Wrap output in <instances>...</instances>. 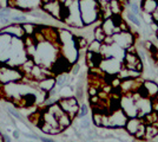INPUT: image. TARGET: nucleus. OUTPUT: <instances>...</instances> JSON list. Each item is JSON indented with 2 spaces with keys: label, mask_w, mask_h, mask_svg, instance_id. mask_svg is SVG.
I'll use <instances>...</instances> for the list:
<instances>
[{
  "label": "nucleus",
  "mask_w": 158,
  "mask_h": 142,
  "mask_svg": "<svg viewBox=\"0 0 158 142\" xmlns=\"http://www.w3.org/2000/svg\"><path fill=\"white\" fill-rule=\"evenodd\" d=\"M59 47L65 57L70 63H74L78 58V46L76 43V37L67 31L59 32Z\"/></svg>",
  "instance_id": "f257e3e1"
},
{
  "label": "nucleus",
  "mask_w": 158,
  "mask_h": 142,
  "mask_svg": "<svg viewBox=\"0 0 158 142\" xmlns=\"http://www.w3.org/2000/svg\"><path fill=\"white\" fill-rule=\"evenodd\" d=\"M79 8L84 25H91L100 19V6L98 0H79Z\"/></svg>",
  "instance_id": "f03ea898"
},
{
  "label": "nucleus",
  "mask_w": 158,
  "mask_h": 142,
  "mask_svg": "<svg viewBox=\"0 0 158 142\" xmlns=\"http://www.w3.org/2000/svg\"><path fill=\"white\" fill-rule=\"evenodd\" d=\"M127 122V115L122 108L112 110L110 114L103 115V126L110 128H118L125 127Z\"/></svg>",
  "instance_id": "7ed1b4c3"
},
{
  "label": "nucleus",
  "mask_w": 158,
  "mask_h": 142,
  "mask_svg": "<svg viewBox=\"0 0 158 142\" xmlns=\"http://www.w3.org/2000/svg\"><path fill=\"white\" fill-rule=\"evenodd\" d=\"M24 74L21 71L8 65H0V84H8L12 82H18L23 80Z\"/></svg>",
  "instance_id": "20e7f679"
},
{
  "label": "nucleus",
  "mask_w": 158,
  "mask_h": 142,
  "mask_svg": "<svg viewBox=\"0 0 158 142\" xmlns=\"http://www.w3.org/2000/svg\"><path fill=\"white\" fill-rule=\"evenodd\" d=\"M47 109L52 113L53 115L56 116V118H57V121L59 123V126L63 129H65L66 127H69V126L71 124V120H72V118L70 117L69 114H66L65 111L61 109V107L59 105L58 102H56V103H53L52 105L47 107Z\"/></svg>",
  "instance_id": "39448f33"
},
{
  "label": "nucleus",
  "mask_w": 158,
  "mask_h": 142,
  "mask_svg": "<svg viewBox=\"0 0 158 142\" xmlns=\"http://www.w3.org/2000/svg\"><path fill=\"white\" fill-rule=\"evenodd\" d=\"M58 103H59V105L66 114L70 115L71 118H73V117H76V116L78 115L80 108H79L77 98H74V97H65V98L59 100Z\"/></svg>",
  "instance_id": "423d86ee"
},
{
  "label": "nucleus",
  "mask_w": 158,
  "mask_h": 142,
  "mask_svg": "<svg viewBox=\"0 0 158 142\" xmlns=\"http://www.w3.org/2000/svg\"><path fill=\"white\" fill-rule=\"evenodd\" d=\"M120 108L124 110L127 117H138V110H137V105H136V100L135 97L129 96L126 94L122 100H120Z\"/></svg>",
  "instance_id": "0eeeda50"
},
{
  "label": "nucleus",
  "mask_w": 158,
  "mask_h": 142,
  "mask_svg": "<svg viewBox=\"0 0 158 142\" xmlns=\"http://www.w3.org/2000/svg\"><path fill=\"white\" fill-rule=\"evenodd\" d=\"M112 37H113L114 44H117L119 47L125 49V50H127L130 46H132V44H133V41H135L133 36H132V33H130L129 31H122V32H119V33L113 34Z\"/></svg>",
  "instance_id": "6e6552de"
},
{
  "label": "nucleus",
  "mask_w": 158,
  "mask_h": 142,
  "mask_svg": "<svg viewBox=\"0 0 158 142\" xmlns=\"http://www.w3.org/2000/svg\"><path fill=\"white\" fill-rule=\"evenodd\" d=\"M43 8L46 11L47 13H50L56 19L61 20V10H63V4L59 0H53L46 4H43Z\"/></svg>",
  "instance_id": "1a4fd4ad"
},
{
  "label": "nucleus",
  "mask_w": 158,
  "mask_h": 142,
  "mask_svg": "<svg viewBox=\"0 0 158 142\" xmlns=\"http://www.w3.org/2000/svg\"><path fill=\"white\" fill-rule=\"evenodd\" d=\"M136 105H137V110H138V117H144L149 113H151L152 101L149 100L148 97L139 96L138 100H136Z\"/></svg>",
  "instance_id": "9d476101"
},
{
  "label": "nucleus",
  "mask_w": 158,
  "mask_h": 142,
  "mask_svg": "<svg viewBox=\"0 0 158 142\" xmlns=\"http://www.w3.org/2000/svg\"><path fill=\"white\" fill-rule=\"evenodd\" d=\"M102 27H103V30L105 31L106 36H113V34L122 32L120 26L118 25V23L116 21L113 15L110 17V18H107V19H104V20H103V24H102Z\"/></svg>",
  "instance_id": "9b49d317"
},
{
  "label": "nucleus",
  "mask_w": 158,
  "mask_h": 142,
  "mask_svg": "<svg viewBox=\"0 0 158 142\" xmlns=\"http://www.w3.org/2000/svg\"><path fill=\"white\" fill-rule=\"evenodd\" d=\"M43 4L41 0H8V5L18 7L20 10H31L34 6H39Z\"/></svg>",
  "instance_id": "f8f14e48"
},
{
  "label": "nucleus",
  "mask_w": 158,
  "mask_h": 142,
  "mask_svg": "<svg viewBox=\"0 0 158 142\" xmlns=\"http://www.w3.org/2000/svg\"><path fill=\"white\" fill-rule=\"evenodd\" d=\"M138 91L139 93H143V94H144V97L153 98L156 95H158V85L155 82L145 81L144 83L142 84V87L139 88Z\"/></svg>",
  "instance_id": "ddd939ff"
},
{
  "label": "nucleus",
  "mask_w": 158,
  "mask_h": 142,
  "mask_svg": "<svg viewBox=\"0 0 158 142\" xmlns=\"http://www.w3.org/2000/svg\"><path fill=\"white\" fill-rule=\"evenodd\" d=\"M0 33L10 34V36H13L17 38H24L25 37V31H24L21 24H10L8 26L2 28L0 31Z\"/></svg>",
  "instance_id": "4468645a"
},
{
  "label": "nucleus",
  "mask_w": 158,
  "mask_h": 142,
  "mask_svg": "<svg viewBox=\"0 0 158 142\" xmlns=\"http://www.w3.org/2000/svg\"><path fill=\"white\" fill-rule=\"evenodd\" d=\"M140 87H142V85L136 81V78L123 80V82L120 83V89H122V91L125 93V94H129V93H131V91H136V90H138Z\"/></svg>",
  "instance_id": "2eb2a0df"
},
{
  "label": "nucleus",
  "mask_w": 158,
  "mask_h": 142,
  "mask_svg": "<svg viewBox=\"0 0 158 142\" xmlns=\"http://www.w3.org/2000/svg\"><path fill=\"white\" fill-rule=\"evenodd\" d=\"M144 122L143 120L140 118V117H131V118H129L127 122H126V130L132 134V135H136V133L138 131V129L140 128V126L143 124Z\"/></svg>",
  "instance_id": "dca6fc26"
},
{
  "label": "nucleus",
  "mask_w": 158,
  "mask_h": 142,
  "mask_svg": "<svg viewBox=\"0 0 158 142\" xmlns=\"http://www.w3.org/2000/svg\"><path fill=\"white\" fill-rule=\"evenodd\" d=\"M140 61L139 56L137 54H133V52H126L124 56V65L127 69H136L137 64Z\"/></svg>",
  "instance_id": "f3484780"
},
{
  "label": "nucleus",
  "mask_w": 158,
  "mask_h": 142,
  "mask_svg": "<svg viewBox=\"0 0 158 142\" xmlns=\"http://www.w3.org/2000/svg\"><path fill=\"white\" fill-rule=\"evenodd\" d=\"M142 11L145 13L152 14L158 7V0H142Z\"/></svg>",
  "instance_id": "a211bd4d"
},
{
  "label": "nucleus",
  "mask_w": 158,
  "mask_h": 142,
  "mask_svg": "<svg viewBox=\"0 0 158 142\" xmlns=\"http://www.w3.org/2000/svg\"><path fill=\"white\" fill-rule=\"evenodd\" d=\"M38 85L39 88L44 91V93H50L52 91L54 87H56V78H51V77H47L43 81L38 82Z\"/></svg>",
  "instance_id": "6ab92c4d"
},
{
  "label": "nucleus",
  "mask_w": 158,
  "mask_h": 142,
  "mask_svg": "<svg viewBox=\"0 0 158 142\" xmlns=\"http://www.w3.org/2000/svg\"><path fill=\"white\" fill-rule=\"evenodd\" d=\"M40 129H41V131H44L45 134H51V135L59 134L60 131L64 130V129L60 128V127H52L51 124H47L45 122H43V123L40 124Z\"/></svg>",
  "instance_id": "aec40b11"
},
{
  "label": "nucleus",
  "mask_w": 158,
  "mask_h": 142,
  "mask_svg": "<svg viewBox=\"0 0 158 142\" xmlns=\"http://www.w3.org/2000/svg\"><path fill=\"white\" fill-rule=\"evenodd\" d=\"M102 46H103V43H100V41H93L92 43H90V45H89V50H87V51L93 52V54H100Z\"/></svg>",
  "instance_id": "412c9836"
},
{
  "label": "nucleus",
  "mask_w": 158,
  "mask_h": 142,
  "mask_svg": "<svg viewBox=\"0 0 158 142\" xmlns=\"http://www.w3.org/2000/svg\"><path fill=\"white\" fill-rule=\"evenodd\" d=\"M158 134V127H155L153 124H149L145 128V137L146 139H152Z\"/></svg>",
  "instance_id": "4be33fe9"
},
{
  "label": "nucleus",
  "mask_w": 158,
  "mask_h": 142,
  "mask_svg": "<svg viewBox=\"0 0 158 142\" xmlns=\"http://www.w3.org/2000/svg\"><path fill=\"white\" fill-rule=\"evenodd\" d=\"M110 8H111L112 14H120L122 10H123V6L119 2V0H111L110 1Z\"/></svg>",
  "instance_id": "5701e85b"
},
{
  "label": "nucleus",
  "mask_w": 158,
  "mask_h": 142,
  "mask_svg": "<svg viewBox=\"0 0 158 142\" xmlns=\"http://www.w3.org/2000/svg\"><path fill=\"white\" fill-rule=\"evenodd\" d=\"M94 38H96V41H100V43H104V41H105L106 33H105V31L103 30L102 25L94 30Z\"/></svg>",
  "instance_id": "b1692460"
},
{
  "label": "nucleus",
  "mask_w": 158,
  "mask_h": 142,
  "mask_svg": "<svg viewBox=\"0 0 158 142\" xmlns=\"http://www.w3.org/2000/svg\"><path fill=\"white\" fill-rule=\"evenodd\" d=\"M69 80V77H67V75L65 74H60L57 76V78H56V87H58V88H64L66 84V82Z\"/></svg>",
  "instance_id": "393cba45"
},
{
  "label": "nucleus",
  "mask_w": 158,
  "mask_h": 142,
  "mask_svg": "<svg viewBox=\"0 0 158 142\" xmlns=\"http://www.w3.org/2000/svg\"><path fill=\"white\" fill-rule=\"evenodd\" d=\"M34 65H35V64H34V61H33V59H27L26 62L23 63V65H21L20 68H21V70H23L24 72L31 74V71H32V69Z\"/></svg>",
  "instance_id": "a878e982"
},
{
  "label": "nucleus",
  "mask_w": 158,
  "mask_h": 142,
  "mask_svg": "<svg viewBox=\"0 0 158 142\" xmlns=\"http://www.w3.org/2000/svg\"><path fill=\"white\" fill-rule=\"evenodd\" d=\"M21 25H23V28H24V31H25V34L26 36H34L35 33V27L33 24H30V23H21Z\"/></svg>",
  "instance_id": "bb28decb"
},
{
  "label": "nucleus",
  "mask_w": 158,
  "mask_h": 142,
  "mask_svg": "<svg viewBox=\"0 0 158 142\" xmlns=\"http://www.w3.org/2000/svg\"><path fill=\"white\" fill-rule=\"evenodd\" d=\"M126 17H127V19L131 21V23H133L136 26H140L142 21H140V19L138 18V15H137V14L132 13V12H129V13L126 14Z\"/></svg>",
  "instance_id": "cd10ccee"
},
{
  "label": "nucleus",
  "mask_w": 158,
  "mask_h": 142,
  "mask_svg": "<svg viewBox=\"0 0 158 142\" xmlns=\"http://www.w3.org/2000/svg\"><path fill=\"white\" fill-rule=\"evenodd\" d=\"M103 115L104 114H102V113H94L93 114V122H94V124L96 126H103Z\"/></svg>",
  "instance_id": "c85d7f7f"
},
{
  "label": "nucleus",
  "mask_w": 158,
  "mask_h": 142,
  "mask_svg": "<svg viewBox=\"0 0 158 142\" xmlns=\"http://www.w3.org/2000/svg\"><path fill=\"white\" fill-rule=\"evenodd\" d=\"M76 43H77V46H78L79 50L87 46V41L83 37H76Z\"/></svg>",
  "instance_id": "c756f323"
},
{
  "label": "nucleus",
  "mask_w": 158,
  "mask_h": 142,
  "mask_svg": "<svg viewBox=\"0 0 158 142\" xmlns=\"http://www.w3.org/2000/svg\"><path fill=\"white\" fill-rule=\"evenodd\" d=\"M87 113H89V109H87V105L86 104H83L80 109H79V113H78V117L79 118H83V117H85L87 115Z\"/></svg>",
  "instance_id": "7c9ffc66"
},
{
  "label": "nucleus",
  "mask_w": 158,
  "mask_h": 142,
  "mask_svg": "<svg viewBox=\"0 0 158 142\" xmlns=\"http://www.w3.org/2000/svg\"><path fill=\"white\" fill-rule=\"evenodd\" d=\"M130 8H131L132 13L137 14V15H139V13H140V10H142V7L139 6L137 2H131V4H130Z\"/></svg>",
  "instance_id": "2f4dec72"
},
{
  "label": "nucleus",
  "mask_w": 158,
  "mask_h": 142,
  "mask_svg": "<svg viewBox=\"0 0 158 142\" xmlns=\"http://www.w3.org/2000/svg\"><path fill=\"white\" fill-rule=\"evenodd\" d=\"M11 21L12 23H25L26 21V17L20 14V15H13L11 17Z\"/></svg>",
  "instance_id": "473e14b6"
},
{
  "label": "nucleus",
  "mask_w": 158,
  "mask_h": 142,
  "mask_svg": "<svg viewBox=\"0 0 158 142\" xmlns=\"http://www.w3.org/2000/svg\"><path fill=\"white\" fill-rule=\"evenodd\" d=\"M11 8L8 7H2L0 8V17H5V18H11Z\"/></svg>",
  "instance_id": "72a5a7b5"
},
{
  "label": "nucleus",
  "mask_w": 158,
  "mask_h": 142,
  "mask_svg": "<svg viewBox=\"0 0 158 142\" xmlns=\"http://www.w3.org/2000/svg\"><path fill=\"white\" fill-rule=\"evenodd\" d=\"M145 128H146V126H145L144 123L140 126V128L138 129V131L136 133V137H138V139H142V137H145Z\"/></svg>",
  "instance_id": "f704fd0d"
},
{
  "label": "nucleus",
  "mask_w": 158,
  "mask_h": 142,
  "mask_svg": "<svg viewBox=\"0 0 158 142\" xmlns=\"http://www.w3.org/2000/svg\"><path fill=\"white\" fill-rule=\"evenodd\" d=\"M151 101H152V109H153L155 111H157V113H158V95H156V96L152 98Z\"/></svg>",
  "instance_id": "c9c22d12"
},
{
  "label": "nucleus",
  "mask_w": 158,
  "mask_h": 142,
  "mask_svg": "<svg viewBox=\"0 0 158 142\" xmlns=\"http://www.w3.org/2000/svg\"><path fill=\"white\" fill-rule=\"evenodd\" d=\"M80 124H81V127L83 128H89V124H90V121H89V118H81V122H80Z\"/></svg>",
  "instance_id": "e433bc0d"
},
{
  "label": "nucleus",
  "mask_w": 158,
  "mask_h": 142,
  "mask_svg": "<svg viewBox=\"0 0 158 142\" xmlns=\"http://www.w3.org/2000/svg\"><path fill=\"white\" fill-rule=\"evenodd\" d=\"M8 111L12 114V115L14 116V117H17V118H20V114L18 113V111H15L14 109H8Z\"/></svg>",
  "instance_id": "4c0bfd02"
},
{
  "label": "nucleus",
  "mask_w": 158,
  "mask_h": 142,
  "mask_svg": "<svg viewBox=\"0 0 158 142\" xmlns=\"http://www.w3.org/2000/svg\"><path fill=\"white\" fill-rule=\"evenodd\" d=\"M152 18H153V21L158 24V7H157V10H156V11L152 13Z\"/></svg>",
  "instance_id": "58836bf2"
},
{
  "label": "nucleus",
  "mask_w": 158,
  "mask_h": 142,
  "mask_svg": "<svg viewBox=\"0 0 158 142\" xmlns=\"http://www.w3.org/2000/svg\"><path fill=\"white\" fill-rule=\"evenodd\" d=\"M119 2L122 4V6L123 7L126 6V5H129V6H130V0H119Z\"/></svg>",
  "instance_id": "ea45409f"
},
{
  "label": "nucleus",
  "mask_w": 158,
  "mask_h": 142,
  "mask_svg": "<svg viewBox=\"0 0 158 142\" xmlns=\"http://www.w3.org/2000/svg\"><path fill=\"white\" fill-rule=\"evenodd\" d=\"M12 135H13L14 139H19V135H20L19 130H13V133H12Z\"/></svg>",
  "instance_id": "a19ab883"
},
{
  "label": "nucleus",
  "mask_w": 158,
  "mask_h": 142,
  "mask_svg": "<svg viewBox=\"0 0 158 142\" xmlns=\"http://www.w3.org/2000/svg\"><path fill=\"white\" fill-rule=\"evenodd\" d=\"M40 140H41V142H56L51 139H47V137H40Z\"/></svg>",
  "instance_id": "79ce46f5"
},
{
  "label": "nucleus",
  "mask_w": 158,
  "mask_h": 142,
  "mask_svg": "<svg viewBox=\"0 0 158 142\" xmlns=\"http://www.w3.org/2000/svg\"><path fill=\"white\" fill-rule=\"evenodd\" d=\"M4 140H5V142H12L11 141V137L8 135H4Z\"/></svg>",
  "instance_id": "37998d69"
},
{
  "label": "nucleus",
  "mask_w": 158,
  "mask_h": 142,
  "mask_svg": "<svg viewBox=\"0 0 158 142\" xmlns=\"http://www.w3.org/2000/svg\"><path fill=\"white\" fill-rule=\"evenodd\" d=\"M78 69H79V65H76L74 69H73V74H77L78 72Z\"/></svg>",
  "instance_id": "c03bdc74"
},
{
  "label": "nucleus",
  "mask_w": 158,
  "mask_h": 142,
  "mask_svg": "<svg viewBox=\"0 0 158 142\" xmlns=\"http://www.w3.org/2000/svg\"><path fill=\"white\" fill-rule=\"evenodd\" d=\"M153 58H155V59H157V61H158V50L156 51V54H153Z\"/></svg>",
  "instance_id": "a18cd8bd"
},
{
  "label": "nucleus",
  "mask_w": 158,
  "mask_h": 142,
  "mask_svg": "<svg viewBox=\"0 0 158 142\" xmlns=\"http://www.w3.org/2000/svg\"><path fill=\"white\" fill-rule=\"evenodd\" d=\"M43 4H46V2H50V1H53V0H41Z\"/></svg>",
  "instance_id": "49530a36"
},
{
  "label": "nucleus",
  "mask_w": 158,
  "mask_h": 142,
  "mask_svg": "<svg viewBox=\"0 0 158 142\" xmlns=\"http://www.w3.org/2000/svg\"><path fill=\"white\" fill-rule=\"evenodd\" d=\"M5 140H4V136H1V133H0V142H4Z\"/></svg>",
  "instance_id": "de8ad7c7"
},
{
  "label": "nucleus",
  "mask_w": 158,
  "mask_h": 142,
  "mask_svg": "<svg viewBox=\"0 0 158 142\" xmlns=\"http://www.w3.org/2000/svg\"><path fill=\"white\" fill-rule=\"evenodd\" d=\"M98 1H103V2H110L111 0H98Z\"/></svg>",
  "instance_id": "09e8293b"
},
{
  "label": "nucleus",
  "mask_w": 158,
  "mask_h": 142,
  "mask_svg": "<svg viewBox=\"0 0 158 142\" xmlns=\"http://www.w3.org/2000/svg\"><path fill=\"white\" fill-rule=\"evenodd\" d=\"M59 1H60V2H61V4H65V2H66V1H67V0H59Z\"/></svg>",
  "instance_id": "8fccbe9b"
},
{
  "label": "nucleus",
  "mask_w": 158,
  "mask_h": 142,
  "mask_svg": "<svg viewBox=\"0 0 158 142\" xmlns=\"http://www.w3.org/2000/svg\"><path fill=\"white\" fill-rule=\"evenodd\" d=\"M156 33H157V38H158V30H157V31H156Z\"/></svg>",
  "instance_id": "3c124183"
}]
</instances>
